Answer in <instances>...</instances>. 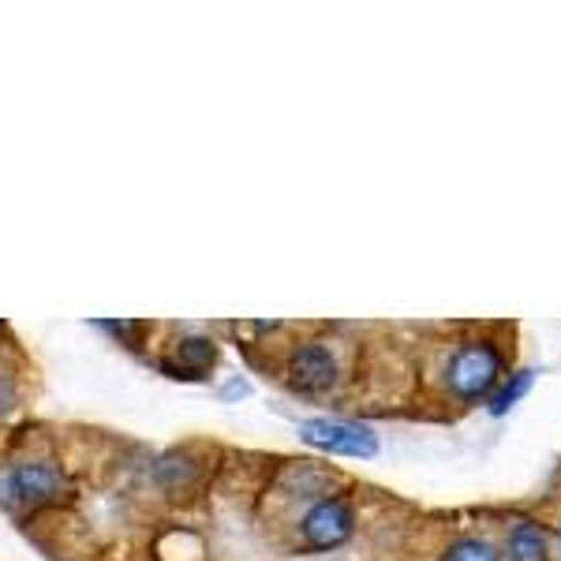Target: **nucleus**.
<instances>
[{
    "label": "nucleus",
    "instance_id": "1",
    "mask_svg": "<svg viewBox=\"0 0 561 561\" xmlns=\"http://www.w3.org/2000/svg\"><path fill=\"white\" fill-rule=\"evenodd\" d=\"M497 378H502V359L491 345H465L449 359V389L460 401H479V397H491Z\"/></svg>",
    "mask_w": 561,
    "mask_h": 561
},
{
    "label": "nucleus",
    "instance_id": "2",
    "mask_svg": "<svg viewBox=\"0 0 561 561\" xmlns=\"http://www.w3.org/2000/svg\"><path fill=\"white\" fill-rule=\"evenodd\" d=\"M300 438L307 446L322 449V454L337 457H375L378 454V434L364 427V423H345V420H304Z\"/></svg>",
    "mask_w": 561,
    "mask_h": 561
},
{
    "label": "nucleus",
    "instance_id": "3",
    "mask_svg": "<svg viewBox=\"0 0 561 561\" xmlns=\"http://www.w3.org/2000/svg\"><path fill=\"white\" fill-rule=\"evenodd\" d=\"M4 486L12 502H26V505H45L68 494L65 472L57 465H49V460H26V465H20L8 476Z\"/></svg>",
    "mask_w": 561,
    "mask_h": 561
},
{
    "label": "nucleus",
    "instance_id": "4",
    "mask_svg": "<svg viewBox=\"0 0 561 561\" xmlns=\"http://www.w3.org/2000/svg\"><path fill=\"white\" fill-rule=\"evenodd\" d=\"M352 524H356V517H352V505L345 497H322V502L304 517L300 531H304L307 547L333 550L352 536Z\"/></svg>",
    "mask_w": 561,
    "mask_h": 561
},
{
    "label": "nucleus",
    "instance_id": "5",
    "mask_svg": "<svg viewBox=\"0 0 561 561\" xmlns=\"http://www.w3.org/2000/svg\"><path fill=\"white\" fill-rule=\"evenodd\" d=\"M333 382H337V359H333L330 348L304 345L293 352V359H288V386L296 393L319 397L325 389H333Z\"/></svg>",
    "mask_w": 561,
    "mask_h": 561
},
{
    "label": "nucleus",
    "instance_id": "6",
    "mask_svg": "<svg viewBox=\"0 0 561 561\" xmlns=\"http://www.w3.org/2000/svg\"><path fill=\"white\" fill-rule=\"evenodd\" d=\"M214 359L217 348L210 337H184L176 345V364H165V370H173V378H198L214 367Z\"/></svg>",
    "mask_w": 561,
    "mask_h": 561
},
{
    "label": "nucleus",
    "instance_id": "7",
    "mask_svg": "<svg viewBox=\"0 0 561 561\" xmlns=\"http://www.w3.org/2000/svg\"><path fill=\"white\" fill-rule=\"evenodd\" d=\"M510 561H547V536L539 524L520 520L510 536Z\"/></svg>",
    "mask_w": 561,
    "mask_h": 561
},
{
    "label": "nucleus",
    "instance_id": "8",
    "mask_svg": "<svg viewBox=\"0 0 561 561\" xmlns=\"http://www.w3.org/2000/svg\"><path fill=\"white\" fill-rule=\"evenodd\" d=\"M528 386H531V370H517V375L510 378L497 393H491V415H505L513 409V404L520 401L524 393H528Z\"/></svg>",
    "mask_w": 561,
    "mask_h": 561
},
{
    "label": "nucleus",
    "instance_id": "9",
    "mask_svg": "<svg viewBox=\"0 0 561 561\" xmlns=\"http://www.w3.org/2000/svg\"><path fill=\"white\" fill-rule=\"evenodd\" d=\"M442 561H497V550L486 539H457Z\"/></svg>",
    "mask_w": 561,
    "mask_h": 561
},
{
    "label": "nucleus",
    "instance_id": "10",
    "mask_svg": "<svg viewBox=\"0 0 561 561\" xmlns=\"http://www.w3.org/2000/svg\"><path fill=\"white\" fill-rule=\"evenodd\" d=\"M15 409V386L8 382V378H0V415Z\"/></svg>",
    "mask_w": 561,
    "mask_h": 561
}]
</instances>
